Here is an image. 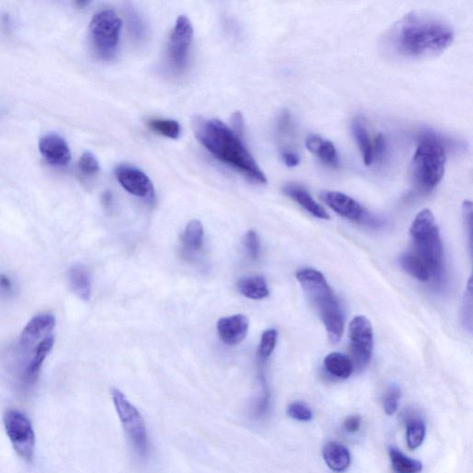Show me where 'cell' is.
<instances>
[{"mask_svg":"<svg viewBox=\"0 0 473 473\" xmlns=\"http://www.w3.org/2000/svg\"><path fill=\"white\" fill-rule=\"evenodd\" d=\"M452 27L436 16L412 12L396 21L385 37V48L404 59L439 55L454 41Z\"/></svg>","mask_w":473,"mask_h":473,"instance_id":"obj_1","label":"cell"},{"mask_svg":"<svg viewBox=\"0 0 473 473\" xmlns=\"http://www.w3.org/2000/svg\"><path fill=\"white\" fill-rule=\"evenodd\" d=\"M194 132L198 141L217 159L245 177L254 184H266L268 179L240 136L219 119L197 118Z\"/></svg>","mask_w":473,"mask_h":473,"instance_id":"obj_2","label":"cell"},{"mask_svg":"<svg viewBox=\"0 0 473 473\" xmlns=\"http://www.w3.org/2000/svg\"><path fill=\"white\" fill-rule=\"evenodd\" d=\"M307 299L319 314L329 341L338 343L344 332V316L338 299L323 274L312 268H304L296 274Z\"/></svg>","mask_w":473,"mask_h":473,"instance_id":"obj_3","label":"cell"},{"mask_svg":"<svg viewBox=\"0 0 473 473\" xmlns=\"http://www.w3.org/2000/svg\"><path fill=\"white\" fill-rule=\"evenodd\" d=\"M447 154L442 141L434 135L421 137L412 162V174L416 188L421 194H430L442 181Z\"/></svg>","mask_w":473,"mask_h":473,"instance_id":"obj_4","label":"cell"},{"mask_svg":"<svg viewBox=\"0 0 473 473\" xmlns=\"http://www.w3.org/2000/svg\"><path fill=\"white\" fill-rule=\"evenodd\" d=\"M112 399L130 447L140 458H148L150 453V441L143 416L126 396L117 388H113Z\"/></svg>","mask_w":473,"mask_h":473,"instance_id":"obj_5","label":"cell"},{"mask_svg":"<svg viewBox=\"0 0 473 473\" xmlns=\"http://www.w3.org/2000/svg\"><path fill=\"white\" fill-rule=\"evenodd\" d=\"M121 20L112 10L97 12L90 23V37L97 55L105 61L113 59L118 50Z\"/></svg>","mask_w":473,"mask_h":473,"instance_id":"obj_6","label":"cell"},{"mask_svg":"<svg viewBox=\"0 0 473 473\" xmlns=\"http://www.w3.org/2000/svg\"><path fill=\"white\" fill-rule=\"evenodd\" d=\"M4 426L18 455L26 461L34 458L35 436L31 421L23 413L12 410L5 413Z\"/></svg>","mask_w":473,"mask_h":473,"instance_id":"obj_7","label":"cell"},{"mask_svg":"<svg viewBox=\"0 0 473 473\" xmlns=\"http://www.w3.org/2000/svg\"><path fill=\"white\" fill-rule=\"evenodd\" d=\"M194 38V27L186 16H179L168 43V59L171 69L182 73L186 69L190 48Z\"/></svg>","mask_w":473,"mask_h":473,"instance_id":"obj_8","label":"cell"},{"mask_svg":"<svg viewBox=\"0 0 473 473\" xmlns=\"http://www.w3.org/2000/svg\"><path fill=\"white\" fill-rule=\"evenodd\" d=\"M349 334L355 361L354 367L356 365L358 368H363L371 361L374 350V331L372 323L365 316L358 315L350 323Z\"/></svg>","mask_w":473,"mask_h":473,"instance_id":"obj_9","label":"cell"},{"mask_svg":"<svg viewBox=\"0 0 473 473\" xmlns=\"http://www.w3.org/2000/svg\"><path fill=\"white\" fill-rule=\"evenodd\" d=\"M414 252L423 260L424 265L434 279H441L444 265V251L439 228H434L426 235L413 240Z\"/></svg>","mask_w":473,"mask_h":473,"instance_id":"obj_10","label":"cell"},{"mask_svg":"<svg viewBox=\"0 0 473 473\" xmlns=\"http://www.w3.org/2000/svg\"><path fill=\"white\" fill-rule=\"evenodd\" d=\"M321 199L326 205L345 219L369 224L374 223V219L369 217V214L360 203L342 192L325 191L321 194Z\"/></svg>","mask_w":473,"mask_h":473,"instance_id":"obj_11","label":"cell"},{"mask_svg":"<svg viewBox=\"0 0 473 473\" xmlns=\"http://www.w3.org/2000/svg\"><path fill=\"white\" fill-rule=\"evenodd\" d=\"M119 184L134 197L151 200L154 197L153 183L146 174L132 165H119L115 170Z\"/></svg>","mask_w":473,"mask_h":473,"instance_id":"obj_12","label":"cell"},{"mask_svg":"<svg viewBox=\"0 0 473 473\" xmlns=\"http://www.w3.org/2000/svg\"><path fill=\"white\" fill-rule=\"evenodd\" d=\"M39 150L46 161L57 167H64L72 159L69 145L61 136L50 133L41 138Z\"/></svg>","mask_w":473,"mask_h":473,"instance_id":"obj_13","label":"cell"},{"mask_svg":"<svg viewBox=\"0 0 473 473\" xmlns=\"http://www.w3.org/2000/svg\"><path fill=\"white\" fill-rule=\"evenodd\" d=\"M56 325V319L52 314H38L32 318L21 335V346L29 349L40 343L43 339L48 336V334L53 330Z\"/></svg>","mask_w":473,"mask_h":473,"instance_id":"obj_14","label":"cell"},{"mask_svg":"<svg viewBox=\"0 0 473 473\" xmlns=\"http://www.w3.org/2000/svg\"><path fill=\"white\" fill-rule=\"evenodd\" d=\"M249 319L243 314L221 318L217 322V332L225 344L236 345L246 338Z\"/></svg>","mask_w":473,"mask_h":473,"instance_id":"obj_15","label":"cell"},{"mask_svg":"<svg viewBox=\"0 0 473 473\" xmlns=\"http://www.w3.org/2000/svg\"><path fill=\"white\" fill-rule=\"evenodd\" d=\"M283 192L288 197L292 198L293 201L298 203L301 208L305 209L307 212L312 214L317 219L328 220L330 219L328 212L321 206L319 203L315 202L311 194L306 191L304 188L297 184H288L283 188Z\"/></svg>","mask_w":473,"mask_h":473,"instance_id":"obj_16","label":"cell"},{"mask_svg":"<svg viewBox=\"0 0 473 473\" xmlns=\"http://www.w3.org/2000/svg\"><path fill=\"white\" fill-rule=\"evenodd\" d=\"M306 148L325 164L332 168L338 167L339 159L338 151L330 141L325 140L320 136L310 135L306 139Z\"/></svg>","mask_w":473,"mask_h":473,"instance_id":"obj_17","label":"cell"},{"mask_svg":"<svg viewBox=\"0 0 473 473\" xmlns=\"http://www.w3.org/2000/svg\"><path fill=\"white\" fill-rule=\"evenodd\" d=\"M323 458L329 469L336 472H343L350 467V454L343 445L329 442L323 448Z\"/></svg>","mask_w":473,"mask_h":473,"instance_id":"obj_18","label":"cell"},{"mask_svg":"<svg viewBox=\"0 0 473 473\" xmlns=\"http://www.w3.org/2000/svg\"><path fill=\"white\" fill-rule=\"evenodd\" d=\"M325 371L339 379H347L354 371L353 361L341 352L329 353L323 360Z\"/></svg>","mask_w":473,"mask_h":473,"instance_id":"obj_19","label":"cell"},{"mask_svg":"<svg viewBox=\"0 0 473 473\" xmlns=\"http://www.w3.org/2000/svg\"><path fill=\"white\" fill-rule=\"evenodd\" d=\"M352 134L357 141L359 149L363 156L364 165H370L374 162V143L370 137L366 125L361 118H356L352 125Z\"/></svg>","mask_w":473,"mask_h":473,"instance_id":"obj_20","label":"cell"},{"mask_svg":"<svg viewBox=\"0 0 473 473\" xmlns=\"http://www.w3.org/2000/svg\"><path fill=\"white\" fill-rule=\"evenodd\" d=\"M54 341H55L54 336H48L35 347L34 356H32V361H30L26 371L27 382H34L37 379L43 361L46 360V356L50 354L51 350H52Z\"/></svg>","mask_w":473,"mask_h":473,"instance_id":"obj_21","label":"cell"},{"mask_svg":"<svg viewBox=\"0 0 473 473\" xmlns=\"http://www.w3.org/2000/svg\"><path fill=\"white\" fill-rule=\"evenodd\" d=\"M69 279L70 287L75 294L81 300L88 301L91 298V279L88 272L83 265H74L70 269Z\"/></svg>","mask_w":473,"mask_h":473,"instance_id":"obj_22","label":"cell"},{"mask_svg":"<svg viewBox=\"0 0 473 473\" xmlns=\"http://www.w3.org/2000/svg\"><path fill=\"white\" fill-rule=\"evenodd\" d=\"M399 265L413 279L426 282L430 279V272L423 260L414 252H405L399 257Z\"/></svg>","mask_w":473,"mask_h":473,"instance_id":"obj_23","label":"cell"},{"mask_svg":"<svg viewBox=\"0 0 473 473\" xmlns=\"http://www.w3.org/2000/svg\"><path fill=\"white\" fill-rule=\"evenodd\" d=\"M238 289L241 294L252 300H262L269 296L268 283L260 276L241 279L238 282Z\"/></svg>","mask_w":473,"mask_h":473,"instance_id":"obj_24","label":"cell"},{"mask_svg":"<svg viewBox=\"0 0 473 473\" xmlns=\"http://www.w3.org/2000/svg\"><path fill=\"white\" fill-rule=\"evenodd\" d=\"M182 243L187 252H198L203 247V227L199 220H192L186 225L183 236H182Z\"/></svg>","mask_w":473,"mask_h":473,"instance_id":"obj_25","label":"cell"},{"mask_svg":"<svg viewBox=\"0 0 473 473\" xmlns=\"http://www.w3.org/2000/svg\"><path fill=\"white\" fill-rule=\"evenodd\" d=\"M388 453L391 464L396 473H419L423 470V464L420 461L405 456L398 448L390 447Z\"/></svg>","mask_w":473,"mask_h":473,"instance_id":"obj_26","label":"cell"},{"mask_svg":"<svg viewBox=\"0 0 473 473\" xmlns=\"http://www.w3.org/2000/svg\"><path fill=\"white\" fill-rule=\"evenodd\" d=\"M436 227L433 213L429 209H424L413 220L410 230V236H412V241L416 240L421 236L426 235Z\"/></svg>","mask_w":473,"mask_h":473,"instance_id":"obj_27","label":"cell"},{"mask_svg":"<svg viewBox=\"0 0 473 473\" xmlns=\"http://www.w3.org/2000/svg\"><path fill=\"white\" fill-rule=\"evenodd\" d=\"M148 126L153 132L165 136V137L177 140L181 135V126L173 119H149Z\"/></svg>","mask_w":473,"mask_h":473,"instance_id":"obj_28","label":"cell"},{"mask_svg":"<svg viewBox=\"0 0 473 473\" xmlns=\"http://www.w3.org/2000/svg\"><path fill=\"white\" fill-rule=\"evenodd\" d=\"M425 423L420 419H414L409 421L407 425V443L410 450H416L421 447L425 439Z\"/></svg>","mask_w":473,"mask_h":473,"instance_id":"obj_29","label":"cell"},{"mask_svg":"<svg viewBox=\"0 0 473 473\" xmlns=\"http://www.w3.org/2000/svg\"><path fill=\"white\" fill-rule=\"evenodd\" d=\"M277 341V331L276 329H268L265 331L261 338L259 345V356L261 359L265 360L270 357L273 353L274 348H276Z\"/></svg>","mask_w":473,"mask_h":473,"instance_id":"obj_30","label":"cell"},{"mask_svg":"<svg viewBox=\"0 0 473 473\" xmlns=\"http://www.w3.org/2000/svg\"><path fill=\"white\" fill-rule=\"evenodd\" d=\"M79 170L84 176H94L100 170L99 160L90 152H85L79 161Z\"/></svg>","mask_w":473,"mask_h":473,"instance_id":"obj_31","label":"cell"},{"mask_svg":"<svg viewBox=\"0 0 473 473\" xmlns=\"http://www.w3.org/2000/svg\"><path fill=\"white\" fill-rule=\"evenodd\" d=\"M288 414L292 417L293 420L299 421H310L312 420V412L310 409L308 405L303 403V402L296 401L290 404L288 407Z\"/></svg>","mask_w":473,"mask_h":473,"instance_id":"obj_32","label":"cell"},{"mask_svg":"<svg viewBox=\"0 0 473 473\" xmlns=\"http://www.w3.org/2000/svg\"><path fill=\"white\" fill-rule=\"evenodd\" d=\"M462 318L465 328L472 331V277L467 283L466 292H465L463 306H462Z\"/></svg>","mask_w":473,"mask_h":473,"instance_id":"obj_33","label":"cell"},{"mask_svg":"<svg viewBox=\"0 0 473 473\" xmlns=\"http://www.w3.org/2000/svg\"><path fill=\"white\" fill-rule=\"evenodd\" d=\"M401 388L398 385H391L385 393L384 399V410L388 416L395 414L398 410L399 401L401 399Z\"/></svg>","mask_w":473,"mask_h":473,"instance_id":"obj_34","label":"cell"},{"mask_svg":"<svg viewBox=\"0 0 473 473\" xmlns=\"http://www.w3.org/2000/svg\"><path fill=\"white\" fill-rule=\"evenodd\" d=\"M462 216H463V222L465 230L467 233V239H469V246L470 252L472 250V203L470 201H465L463 205H462Z\"/></svg>","mask_w":473,"mask_h":473,"instance_id":"obj_35","label":"cell"},{"mask_svg":"<svg viewBox=\"0 0 473 473\" xmlns=\"http://www.w3.org/2000/svg\"><path fill=\"white\" fill-rule=\"evenodd\" d=\"M244 246L248 251L250 256L252 258H257L260 252V240L257 233L254 230H250L244 236Z\"/></svg>","mask_w":473,"mask_h":473,"instance_id":"obj_36","label":"cell"},{"mask_svg":"<svg viewBox=\"0 0 473 473\" xmlns=\"http://www.w3.org/2000/svg\"><path fill=\"white\" fill-rule=\"evenodd\" d=\"M385 151V140L384 136L379 134L375 137L374 141V160H380L384 157Z\"/></svg>","mask_w":473,"mask_h":473,"instance_id":"obj_37","label":"cell"},{"mask_svg":"<svg viewBox=\"0 0 473 473\" xmlns=\"http://www.w3.org/2000/svg\"><path fill=\"white\" fill-rule=\"evenodd\" d=\"M361 424V419L359 415L350 416L344 421L345 430L349 432L350 434H354L356 432L360 430Z\"/></svg>","mask_w":473,"mask_h":473,"instance_id":"obj_38","label":"cell"},{"mask_svg":"<svg viewBox=\"0 0 473 473\" xmlns=\"http://www.w3.org/2000/svg\"><path fill=\"white\" fill-rule=\"evenodd\" d=\"M231 123H232L233 132H235L236 135L240 136L241 138V136L243 135L244 132V119L243 114L241 112L234 113Z\"/></svg>","mask_w":473,"mask_h":473,"instance_id":"obj_39","label":"cell"},{"mask_svg":"<svg viewBox=\"0 0 473 473\" xmlns=\"http://www.w3.org/2000/svg\"><path fill=\"white\" fill-rule=\"evenodd\" d=\"M283 161L289 168H294L300 164L301 159L294 152L287 151L282 154Z\"/></svg>","mask_w":473,"mask_h":473,"instance_id":"obj_40","label":"cell"},{"mask_svg":"<svg viewBox=\"0 0 473 473\" xmlns=\"http://www.w3.org/2000/svg\"><path fill=\"white\" fill-rule=\"evenodd\" d=\"M290 126V115L289 112L285 111L280 117L279 121V130L280 132H286Z\"/></svg>","mask_w":473,"mask_h":473,"instance_id":"obj_41","label":"cell"},{"mask_svg":"<svg viewBox=\"0 0 473 473\" xmlns=\"http://www.w3.org/2000/svg\"><path fill=\"white\" fill-rule=\"evenodd\" d=\"M0 290H3V292H10L12 290V282L9 277L4 276V274H0Z\"/></svg>","mask_w":473,"mask_h":473,"instance_id":"obj_42","label":"cell"},{"mask_svg":"<svg viewBox=\"0 0 473 473\" xmlns=\"http://www.w3.org/2000/svg\"><path fill=\"white\" fill-rule=\"evenodd\" d=\"M111 202H112V194L110 192H107L104 195H103V203L105 205H110Z\"/></svg>","mask_w":473,"mask_h":473,"instance_id":"obj_43","label":"cell"},{"mask_svg":"<svg viewBox=\"0 0 473 473\" xmlns=\"http://www.w3.org/2000/svg\"><path fill=\"white\" fill-rule=\"evenodd\" d=\"M88 3H89L88 1H78V2H77V4H78L79 6H80V7L86 6V5L88 4Z\"/></svg>","mask_w":473,"mask_h":473,"instance_id":"obj_44","label":"cell"}]
</instances>
